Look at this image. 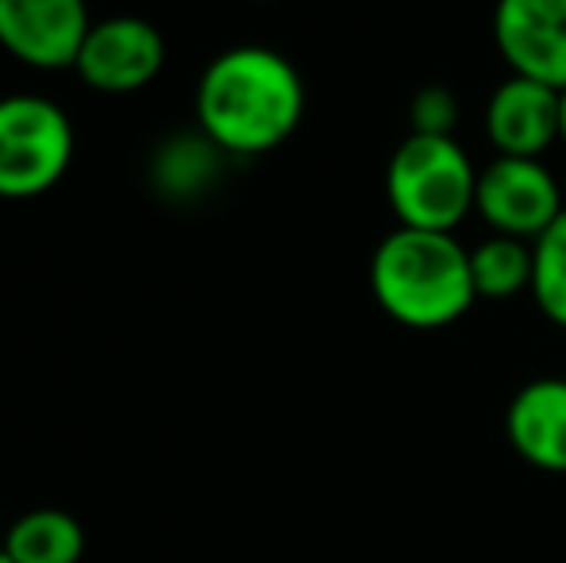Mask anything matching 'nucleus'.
Masks as SVG:
<instances>
[{"label": "nucleus", "instance_id": "1", "mask_svg": "<svg viewBox=\"0 0 566 563\" xmlns=\"http://www.w3.org/2000/svg\"><path fill=\"white\" fill-rule=\"evenodd\" d=\"M197 128L224 155H266L305 116V82L274 46H228L205 66L193 97Z\"/></svg>", "mask_w": 566, "mask_h": 563}, {"label": "nucleus", "instance_id": "2", "mask_svg": "<svg viewBox=\"0 0 566 563\" xmlns=\"http://www.w3.org/2000/svg\"><path fill=\"white\" fill-rule=\"evenodd\" d=\"M370 293L378 309L412 332H436L474 309L470 248L454 232L397 225L370 259Z\"/></svg>", "mask_w": 566, "mask_h": 563}, {"label": "nucleus", "instance_id": "3", "mask_svg": "<svg viewBox=\"0 0 566 563\" xmlns=\"http://www.w3.org/2000/svg\"><path fill=\"white\" fill-rule=\"evenodd\" d=\"M478 166L454 136L409 132L386 163V201L401 228L454 232L474 212Z\"/></svg>", "mask_w": 566, "mask_h": 563}, {"label": "nucleus", "instance_id": "4", "mask_svg": "<svg viewBox=\"0 0 566 563\" xmlns=\"http://www.w3.org/2000/svg\"><path fill=\"white\" fill-rule=\"evenodd\" d=\"M74 158L66 108L35 93L0 97V197L28 201L62 181Z\"/></svg>", "mask_w": 566, "mask_h": 563}, {"label": "nucleus", "instance_id": "5", "mask_svg": "<svg viewBox=\"0 0 566 563\" xmlns=\"http://www.w3.org/2000/svg\"><path fill=\"white\" fill-rule=\"evenodd\" d=\"M563 209V189L544 158L493 155L478 170L474 212L490 232L536 243Z\"/></svg>", "mask_w": 566, "mask_h": 563}, {"label": "nucleus", "instance_id": "6", "mask_svg": "<svg viewBox=\"0 0 566 563\" xmlns=\"http://www.w3.org/2000/svg\"><path fill=\"white\" fill-rule=\"evenodd\" d=\"M166 39L143 15H108L93 20L82 51L74 59V74L97 93H139L163 74Z\"/></svg>", "mask_w": 566, "mask_h": 563}, {"label": "nucleus", "instance_id": "7", "mask_svg": "<svg viewBox=\"0 0 566 563\" xmlns=\"http://www.w3.org/2000/svg\"><path fill=\"white\" fill-rule=\"evenodd\" d=\"M93 15L85 0H0V46L35 70H74Z\"/></svg>", "mask_w": 566, "mask_h": 563}, {"label": "nucleus", "instance_id": "8", "mask_svg": "<svg viewBox=\"0 0 566 563\" xmlns=\"http://www.w3.org/2000/svg\"><path fill=\"white\" fill-rule=\"evenodd\" d=\"M493 43L509 74L566 90V0H497Z\"/></svg>", "mask_w": 566, "mask_h": 563}, {"label": "nucleus", "instance_id": "9", "mask_svg": "<svg viewBox=\"0 0 566 563\" xmlns=\"http://www.w3.org/2000/svg\"><path fill=\"white\" fill-rule=\"evenodd\" d=\"M559 108L563 93L532 77L509 74L493 85L485 101L482 128L497 155L544 158L559 143Z\"/></svg>", "mask_w": 566, "mask_h": 563}, {"label": "nucleus", "instance_id": "10", "mask_svg": "<svg viewBox=\"0 0 566 563\" xmlns=\"http://www.w3.org/2000/svg\"><path fill=\"white\" fill-rule=\"evenodd\" d=\"M505 436L528 467L566 475V378H532L509 398Z\"/></svg>", "mask_w": 566, "mask_h": 563}, {"label": "nucleus", "instance_id": "11", "mask_svg": "<svg viewBox=\"0 0 566 563\" xmlns=\"http://www.w3.org/2000/svg\"><path fill=\"white\" fill-rule=\"evenodd\" d=\"M0 552L12 563H82L85 529L74 513L43 505L12 521Z\"/></svg>", "mask_w": 566, "mask_h": 563}, {"label": "nucleus", "instance_id": "12", "mask_svg": "<svg viewBox=\"0 0 566 563\" xmlns=\"http://www.w3.org/2000/svg\"><path fill=\"white\" fill-rule=\"evenodd\" d=\"M470 274H474L478 301L516 298L532 290V243L490 232L470 248Z\"/></svg>", "mask_w": 566, "mask_h": 563}, {"label": "nucleus", "instance_id": "13", "mask_svg": "<svg viewBox=\"0 0 566 563\" xmlns=\"http://www.w3.org/2000/svg\"><path fill=\"white\" fill-rule=\"evenodd\" d=\"M532 301L536 309L566 332V209L552 228L532 243Z\"/></svg>", "mask_w": 566, "mask_h": 563}, {"label": "nucleus", "instance_id": "14", "mask_svg": "<svg viewBox=\"0 0 566 563\" xmlns=\"http://www.w3.org/2000/svg\"><path fill=\"white\" fill-rule=\"evenodd\" d=\"M454 124H459V97H454L451 85L432 82L412 93L409 128L417 136H454Z\"/></svg>", "mask_w": 566, "mask_h": 563}, {"label": "nucleus", "instance_id": "15", "mask_svg": "<svg viewBox=\"0 0 566 563\" xmlns=\"http://www.w3.org/2000/svg\"><path fill=\"white\" fill-rule=\"evenodd\" d=\"M559 143L566 147V90H563V108H559Z\"/></svg>", "mask_w": 566, "mask_h": 563}, {"label": "nucleus", "instance_id": "16", "mask_svg": "<svg viewBox=\"0 0 566 563\" xmlns=\"http://www.w3.org/2000/svg\"><path fill=\"white\" fill-rule=\"evenodd\" d=\"M0 563H12V560H8V556H4V552H0Z\"/></svg>", "mask_w": 566, "mask_h": 563}, {"label": "nucleus", "instance_id": "17", "mask_svg": "<svg viewBox=\"0 0 566 563\" xmlns=\"http://www.w3.org/2000/svg\"><path fill=\"white\" fill-rule=\"evenodd\" d=\"M259 4H266V0H259Z\"/></svg>", "mask_w": 566, "mask_h": 563}]
</instances>
